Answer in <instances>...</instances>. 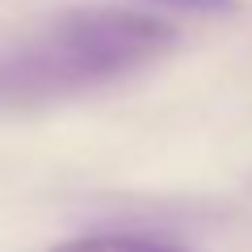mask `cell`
Segmentation results:
<instances>
[{
	"instance_id": "cell-1",
	"label": "cell",
	"mask_w": 252,
	"mask_h": 252,
	"mask_svg": "<svg viewBox=\"0 0 252 252\" xmlns=\"http://www.w3.org/2000/svg\"><path fill=\"white\" fill-rule=\"evenodd\" d=\"M177 26L135 9H63L0 42V109L30 114L152 67Z\"/></svg>"
},
{
	"instance_id": "cell-3",
	"label": "cell",
	"mask_w": 252,
	"mask_h": 252,
	"mask_svg": "<svg viewBox=\"0 0 252 252\" xmlns=\"http://www.w3.org/2000/svg\"><path fill=\"white\" fill-rule=\"evenodd\" d=\"M160 9H177V13H193V17H227L240 9V0H147Z\"/></svg>"
},
{
	"instance_id": "cell-2",
	"label": "cell",
	"mask_w": 252,
	"mask_h": 252,
	"mask_svg": "<svg viewBox=\"0 0 252 252\" xmlns=\"http://www.w3.org/2000/svg\"><path fill=\"white\" fill-rule=\"evenodd\" d=\"M46 252H185V244L168 240V235H147V231H93V235L59 240Z\"/></svg>"
}]
</instances>
